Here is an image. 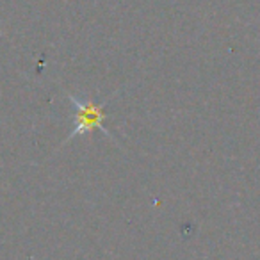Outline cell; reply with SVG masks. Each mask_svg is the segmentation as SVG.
<instances>
[{
  "label": "cell",
  "instance_id": "6da1fadb",
  "mask_svg": "<svg viewBox=\"0 0 260 260\" xmlns=\"http://www.w3.org/2000/svg\"><path fill=\"white\" fill-rule=\"evenodd\" d=\"M68 100L72 102L73 111L75 112H73V128L68 138L64 139V143L72 141V139H75V138H80V136L89 134L94 128L104 132L105 136H111L104 123V119H105L104 102L96 104V102H93V100H82V98L75 96V94H68Z\"/></svg>",
  "mask_w": 260,
  "mask_h": 260
}]
</instances>
